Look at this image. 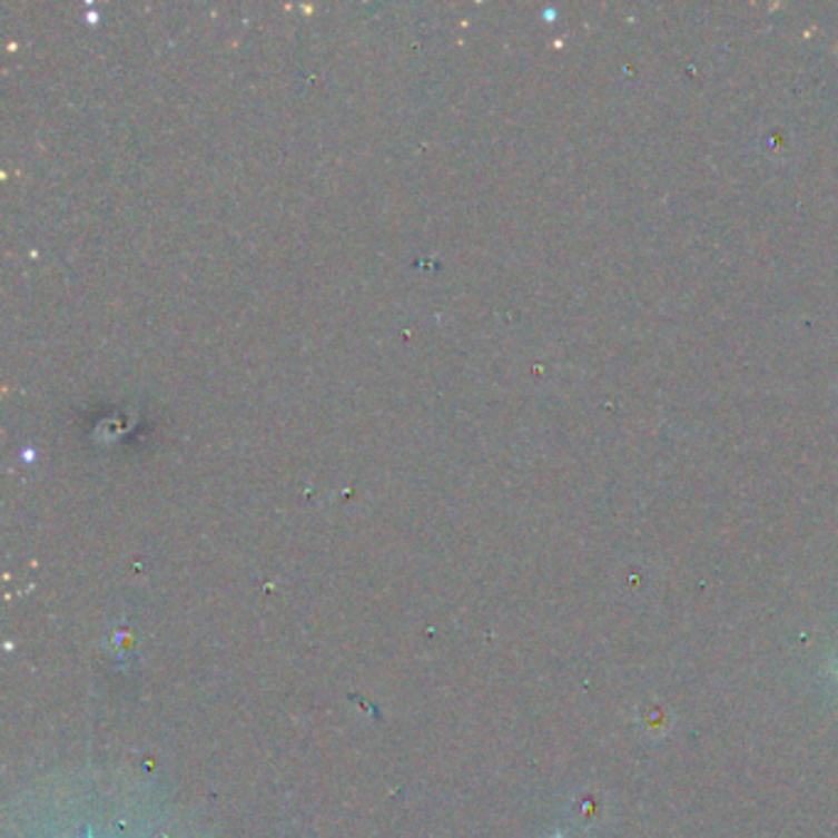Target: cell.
Returning a JSON list of instances; mask_svg holds the SVG:
<instances>
[{"mask_svg":"<svg viewBox=\"0 0 838 838\" xmlns=\"http://www.w3.org/2000/svg\"><path fill=\"white\" fill-rule=\"evenodd\" d=\"M551 838H565V836H551Z\"/></svg>","mask_w":838,"mask_h":838,"instance_id":"1","label":"cell"}]
</instances>
